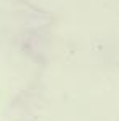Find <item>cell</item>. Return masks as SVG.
I'll return each mask as SVG.
<instances>
[]
</instances>
